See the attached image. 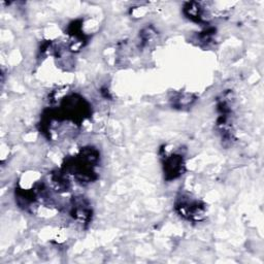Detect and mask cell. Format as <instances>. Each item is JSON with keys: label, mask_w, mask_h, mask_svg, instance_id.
Returning a JSON list of instances; mask_svg holds the SVG:
<instances>
[{"label": "cell", "mask_w": 264, "mask_h": 264, "mask_svg": "<svg viewBox=\"0 0 264 264\" xmlns=\"http://www.w3.org/2000/svg\"><path fill=\"white\" fill-rule=\"evenodd\" d=\"M183 169V158L182 156L173 155L166 159V170L167 175H171V178H177Z\"/></svg>", "instance_id": "cell-1"}]
</instances>
